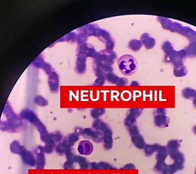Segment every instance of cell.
<instances>
[{"mask_svg": "<svg viewBox=\"0 0 196 174\" xmlns=\"http://www.w3.org/2000/svg\"><path fill=\"white\" fill-rule=\"evenodd\" d=\"M195 90L191 88H186L182 91V96L186 99H195L196 95Z\"/></svg>", "mask_w": 196, "mask_h": 174, "instance_id": "29", "label": "cell"}, {"mask_svg": "<svg viewBox=\"0 0 196 174\" xmlns=\"http://www.w3.org/2000/svg\"><path fill=\"white\" fill-rule=\"evenodd\" d=\"M161 174H174V173L172 172L170 167H169V165H167V166L164 168Z\"/></svg>", "mask_w": 196, "mask_h": 174, "instance_id": "61", "label": "cell"}, {"mask_svg": "<svg viewBox=\"0 0 196 174\" xmlns=\"http://www.w3.org/2000/svg\"><path fill=\"white\" fill-rule=\"evenodd\" d=\"M131 141L136 148L139 149H143L146 145V143H145L143 137H142L141 135H140V134L132 136Z\"/></svg>", "mask_w": 196, "mask_h": 174, "instance_id": "19", "label": "cell"}, {"mask_svg": "<svg viewBox=\"0 0 196 174\" xmlns=\"http://www.w3.org/2000/svg\"><path fill=\"white\" fill-rule=\"evenodd\" d=\"M76 36L77 34L75 32H70L65 36V41L69 42H75V40H76Z\"/></svg>", "mask_w": 196, "mask_h": 174, "instance_id": "54", "label": "cell"}, {"mask_svg": "<svg viewBox=\"0 0 196 174\" xmlns=\"http://www.w3.org/2000/svg\"><path fill=\"white\" fill-rule=\"evenodd\" d=\"M179 34L184 35L190 40H194L195 39V32L192 29L189 28V27H183Z\"/></svg>", "mask_w": 196, "mask_h": 174, "instance_id": "25", "label": "cell"}, {"mask_svg": "<svg viewBox=\"0 0 196 174\" xmlns=\"http://www.w3.org/2000/svg\"><path fill=\"white\" fill-rule=\"evenodd\" d=\"M136 168V166L133 163H128L125 165L122 169H125V170H135Z\"/></svg>", "mask_w": 196, "mask_h": 174, "instance_id": "60", "label": "cell"}, {"mask_svg": "<svg viewBox=\"0 0 196 174\" xmlns=\"http://www.w3.org/2000/svg\"><path fill=\"white\" fill-rule=\"evenodd\" d=\"M48 83L49 89L52 93L56 94L59 90V77L55 71H52V73L48 74Z\"/></svg>", "mask_w": 196, "mask_h": 174, "instance_id": "7", "label": "cell"}, {"mask_svg": "<svg viewBox=\"0 0 196 174\" xmlns=\"http://www.w3.org/2000/svg\"><path fill=\"white\" fill-rule=\"evenodd\" d=\"M173 74L176 77H184L188 74V69L184 65L176 66L173 70Z\"/></svg>", "mask_w": 196, "mask_h": 174, "instance_id": "26", "label": "cell"}, {"mask_svg": "<svg viewBox=\"0 0 196 174\" xmlns=\"http://www.w3.org/2000/svg\"><path fill=\"white\" fill-rule=\"evenodd\" d=\"M10 151L12 153L20 155L23 153V151L26 149L25 147L24 146L21 145V144L19 143V141H13L10 147Z\"/></svg>", "mask_w": 196, "mask_h": 174, "instance_id": "20", "label": "cell"}, {"mask_svg": "<svg viewBox=\"0 0 196 174\" xmlns=\"http://www.w3.org/2000/svg\"><path fill=\"white\" fill-rule=\"evenodd\" d=\"M105 78L107 79V80L110 83L112 84H115L117 82L118 79L119 78V77H118L117 75H115L114 73H111L110 74H108L105 76Z\"/></svg>", "mask_w": 196, "mask_h": 174, "instance_id": "49", "label": "cell"}, {"mask_svg": "<svg viewBox=\"0 0 196 174\" xmlns=\"http://www.w3.org/2000/svg\"><path fill=\"white\" fill-rule=\"evenodd\" d=\"M95 130H93L91 128H86L83 129V137L86 138V139H91L92 136L93 132H94Z\"/></svg>", "mask_w": 196, "mask_h": 174, "instance_id": "47", "label": "cell"}, {"mask_svg": "<svg viewBox=\"0 0 196 174\" xmlns=\"http://www.w3.org/2000/svg\"><path fill=\"white\" fill-rule=\"evenodd\" d=\"M67 149L69 148L66 147V146L63 143V142H61L56 145L55 151L59 155H65L66 151L67 150Z\"/></svg>", "mask_w": 196, "mask_h": 174, "instance_id": "34", "label": "cell"}, {"mask_svg": "<svg viewBox=\"0 0 196 174\" xmlns=\"http://www.w3.org/2000/svg\"><path fill=\"white\" fill-rule=\"evenodd\" d=\"M80 29H82L81 32L84 33L88 37L91 36V35H95V36H96V34L98 30H100V28L99 26L95 24H90L82 27Z\"/></svg>", "mask_w": 196, "mask_h": 174, "instance_id": "16", "label": "cell"}, {"mask_svg": "<svg viewBox=\"0 0 196 174\" xmlns=\"http://www.w3.org/2000/svg\"><path fill=\"white\" fill-rule=\"evenodd\" d=\"M160 147H161V145L159 144H153V145L146 144L143 149L145 151V154L146 157H150V156L152 155L154 152H157V151L159 149Z\"/></svg>", "mask_w": 196, "mask_h": 174, "instance_id": "23", "label": "cell"}, {"mask_svg": "<svg viewBox=\"0 0 196 174\" xmlns=\"http://www.w3.org/2000/svg\"><path fill=\"white\" fill-rule=\"evenodd\" d=\"M45 63V62H44V59L43 56H42V55H39L37 59H36L33 62L32 65L34 66V67H36V68H41L43 66V64Z\"/></svg>", "mask_w": 196, "mask_h": 174, "instance_id": "38", "label": "cell"}, {"mask_svg": "<svg viewBox=\"0 0 196 174\" xmlns=\"http://www.w3.org/2000/svg\"><path fill=\"white\" fill-rule=\"evenodd\" d=\"M154 123L159 127H167L170 119L167 116V111L164 109H157L154 112Z\"/></svg>", "mask_w": 196, "mask_h": 174, "instance_id": "4", "label": "cell"}, {"mask_svg": "<svg viewBox=\"0 0 196 174\" xmlns=\"http://www.w3.org/2000/svg\"><path fill=\"white\" fill-rule=\"evenodd\" d=\"M34 102L40 106H45L48 105V101L42 96H37L35 97Z\"/></svg>", "mask_w": 196, "mask_h": 174, "instance_id": "41", "label": "cell"}, {"mask_svg": "<svg viewBox=\"0 0 196 174\" xmlns=\"http://www.w3.org/2000/svg\"><path fill=\"white\" fill-rule=\"evenodd\" d=\"M42 70L45 72V73L47 74H50L51 73H52V66L51 64H49L48 63H47V62H45L44 63L42 67Z\"/></svg>", "mask_w": 196, "mask_h": 174, "instance_id": "57", "label": "cell"}, {"mask_svg": "<svg viewBox=\"0 0 196 174\" xmlns=\"http://www.w3.org/2000/svg\"><path fill=\"white\" fill-rule=\"evenodd\" d=\"M169 155V152L167 146H161L159 149L157 151L156 159H157V162H164Z\"/></svg>", "mask_w": 196, "mask_h": 174, "instance_id": "18", "label": "cell"}, {"mask_svg": "<svg viewBox=\"0 0 196 174\" xmlns=\"http://www.w3.org/2000/svg\"><path fill=\"white\" fill-rule=\"evenodd\" d=\"M79 139V135L77 134L74 133H69L63 139V143L66 146L67 148H71L75 143V142H77Z\"/></svg>", "mask_w": 196, "mask_h": 174, "instance_id": "17", "label": "cell"}, {"mask_svg": "<svg viewBox=\"0 0 196 174\" xmlns=\"http://www.w3.org/2000/svg\"><path fill=\"white\" fill-rule=\"evenodd\" d=\"M105 76H101V77H98L96 80H95L93 85L95 86H102L104 85L105 82Z\"/></svg>", "mask_w": 196, "mask_h": 174, "instance_id": "53", "label": "cell"}, {"mask_svg": "<svg viewBox=\"0 0 196 174\" xmlns=\"http://www.w3.org/2000/svg\"><path fill=\"white\" fill-rule=\"evenodd\" d=\"M65 155L66 156V159L70 160V161H73V162H74L75 161V158H76V157H77L76 154H75V153L74 149L72 148L67 149V150L66 151V152L65 153Z\"/></svg>", "mask_w": 196, "mask_h": 174, "instance_id": "40", "label": "cell"}, {"mask_svg": "<svg viewBox=\"0 0 196 174\" xmlns=\"http://www.w3.org/2000/svg\"><path fill=\"white\" fill-rule=\"evenodd\" d=\"M136 119L135 117H133V116L130 115H126V117L125 119H124V125H125V126L128 127L131 125H133L136 124Z\"/></svg>", "mask_w": 196, "mask_h": 174, "instance_id": "39", "label": "cell"}, {"mask_svg": "<svg viewBox=\"0 0 196 174\" xmlns=\"http://www.w3.org/2000/svg\"><path fill=\"white\" fill-rule=\"evenodd\" d=\"M104 133V147L105 150H110L113 147V138L112 130L110 127L107 128L103 132Z\"/></svg>", "mask_w": 196, "mask_h": 174, "instance_id": "11", "label": "cell"}, {"mask_svg": "<svg viewBox=\"0 0 196 174\" xmlns=\"http://www.w3.org/2000/svg\"><path fill=\"white\" fill-rule=\"evenodd\" d=\"M44 147L38 145L34 150L36 157V166L37 169H43L45 166V156H44Z\"/></svg>", "mask_w": 196, "mask_h": 174, "instance_id": "6", "label": "cell"}, {"mask_svg": "<svg viewBox=\"0 0 196 174\" xmlns=\"http://www.w3.org/2000/svg\"><path fill=\"white\" fill-rule=\"evenodd\" d=\"M77 150L82 155H90L93 151V145L90 141L83 140L79 142Z\"/></svg>", "mask_w": 196, "mask_h": 174, "instance_id": "8", "label": "cell"}, {"mask_svg": "<svg viewBox=\"0 0 196 174\" xmlns=\"http://www.w3.org/2000/svg\"><path fill=\"white\" fill-rule=\"evenodd\" d=\"M97 52L95 48L91 44L89 43H84L79 44L77 48V56H82L85 57L94 58L97 54Z\"/></svg>", "mask_w": 196, "mask_h": 174, "instance_id": "5", "label": "cell"}, {"mask_svg": "<svg viewBox=\"0 0 196 174\" xmlns=\"http://www.w3.org/2000/svg\"><path fill=\"white\" fill-rule=\"evenodd\" d=\"M167 164L165 162H157L154 167V171L161 174L164 168L167 166Z\"/></svg>", "mask_w": 196, "mask_h": 174, "instance_id": "48", "label": "cell"}, {"mask_svg": "<svg viewBox=\"0 0 196 174\" xmlns=\"http://www.w3.org/2000/svg\"><path fill=\"white\" fill-rule=\"evenodd\" d=\"M90 168L91 169H94V170H97L98 169V164L97 162H92L90 163Z\"/></svg>", "mask_w": 196, "mask_h": 174, "instance_id": "63", "label": "cell"}, {"mask_svg": "<svg viewBox=\"0 0 196 174\" xmlns=\"http://www.w3.org/2000/svg\"><path fill=\"white\" fill-rule=\"evenodd\" d=\"M75 162L79 164V168L81 169H87L90 167V163L89 161L81 155H77Z\"/></svg>", "mask_w": 196, "mask_h": 174, "instance_id": "24", "label": "cell"}, {"mask_svg": "<svg viewBox=\"0 0 196 174\" xmlns=\"http://www.w3.org/2000/svg\"><path fill=\"white\" fill-rule=\"evenodd\" d=\"M118 66L120 72L126 76H131L136 73L137 70V62L132 55L125 54L120 58Z\"/></svg>", "mask_w": 196, "mask_h": 174, "instance_id": "2", "label": "cell"}, {"mask_svg": "<svg viewBox=\"0 0 196 174\" xmlns=\"http://www.w3.org/2000/svg\"><path fill=\"white\" fill-rule=\"evenodd\" d=\"M157 20L160 22V24H161L163 28H164V30H170L171 27L173 24V22L171 20L166 18V17H158Z\"/></svg>", "mask_w": 196, "mask_h": 174, "instance_id": "31", "label": "cell"}, {"mask_svg": "<svg viewBox=\"0 0 196 174\" xmlns=\"http://www.w3.org/2000/svg\"><path fill=\"white\" fill-rule=\"evenodd\" d=\"M182 25L179 23H177V22H174L173 23L171 28H170V31L172 32H177V33H179L180 31L181 30V29L183 28Z\"/></svg>", "mask_w": 196, "mask_h": 174, "instance_id": "51", "label": "cell"}, {"mask_svg": "<svg viewBox=\"0 0 196 174\" xmlns=\"http://www.w3.org/2000/svg\"><path fill=\"white\" fill-rule=\"evenodd\" d=\"M103 139H104V133H103V132L95 130L94 132H93L91 139L94 142L100 143L103 142Z\"/></svg>", "mask_w": 196, "mask_h": 174, "instance_id": "32", "label": "cell"}, {"mask_svg": "<svg viewBox=\"0 0 196 174\" xmlns=\"http://www.w3.org/2000/svg\"><path fill=\"white\" fill-rule=\"evenodd\" d=\"M3 114L6 115L7 119V122H2L5 124V125H1V129L3 130V127H5L3 131H8L9 132H17L23 126V123L22 122V118L18 117L16 113H14L11 106L8 103L6 104L4 108Z\"/></svg>", "mask_w": 196, "mask_h": 174, "instance_id": "1", "label": "cell"}, {"mask_svg": "<svg viewBox=\"0 0 196 174\" xmlns=\"http://www.w3.org/2000/svg\"><path fill=\"white\" fill-rule=\"evenodd\" d=\"M87 38H88V37L84 33L79 32L78 34H77L75 42H76L78 44V45H79V44L86 43V41L87 40Z\"/></svg>", "mask_w": 196, "mask_h": 174, "instance_id": "42", "label": "cell"}, {"mask_svg": "<svg viewBox=\"0 0 196 174\" xmlns=\"http://www.w3.org/2000/svg\"><path fill=\"white\" fill-rule=\"evenodd\" d=\"M92 127L96 131L104 132L105 129L108 127H109L110 126L108 125V124L104 122L102 120H101L100 119H95L94 121L93 122Z\"/></svg>", "mask_w": 196, "mask_h": 174, "instance_id": "22", "label": "cell"}, {"mask_svg": "<svg viewBox=\"0 0 196 174\" xmlns=\"http://www.w3.org/2000/svg\"><path fill=\"white\" fill-rule=\"evenodd\" d=\"M169 155H170L171 159L173 160L174 163L184 164L185 156L184 153H181V151H174V152H171V153H169Z\"/></svg>", "mask_w": 196, "mask_h": 174, "instance_id": "21", "label": "cell"}, {"mask_svg": "<svg viewBox=\"0 0 196 174\" xmlns=\"http://www.w3.org/2000/svg\"><path fill=\"white\" fill-rule=\"evenodd\" d=\"M115 84H116V85H118V86L127 85L128 80H127V79L124 78H119Z\"/></svg>", "mask_w": 196, "mask_h": 174, "instance_id": "59", "label": "cell"}, {"mask_svg": "<svg viewBox=\"0 0 196 174\" xmlns=\"http://www.w3.org/2000/svg\"><path fill=\"white\" fill-rule=\"evenodd\" d=\"M93 70L96 77L106 76L108 74L112 73L113 68L111 66H93Z\"/></svg>", "mask_w": 196, "mask_h": 174, "instance_id": "15", "label": "cell"}, {"mask_svg": "<svg viewBox=\"0 0 196 174\" xmlns=\"http://www.w3.org/2000/svg\"><path fill=\"white\" fill-rule=\"evenodd\" d=\"M20 117L22 119L28 120L30 123L33 124L34 125L40 120L37 115L34 113L32 110L29 109H26L21 111L20 113Z\"/></svg>", "mask_w": 196, "mask_h": 174, "instance_id": "10", "label": "cell"}, {"mask_svg": "<svg viewBox=\"0 0 196 174\" xmlns=\"http://www.w3.org/2000/svg\"><path fill=\"white\" fill-rule=\"evenodd\" d=\"M187 52L185 50H181L179 51H175L173 55V58L171 63L176 66L184 65V63L185 61L187 58Z\"/></svg>", "mask_w": 196, "mask_h": 174, "instance_id": "12", "label": "cell"}, {"mask_svg": "<svg viewBox=\"0 0 196 174\" xmlns=\"http://www.w3.org/2000/svg\"><path fill=\"white\" fill-rule=\"evenodd\" d=\"M98 164V169H104V170H113V169H116L112 165H111L108 162H100L97 163Z\"/></svg>", "mask_w": 196, "mask_h": 174, "instance_id": "35", "label": "cell"}, {"mask_svg": "<svg viewBox=\"0 0 196 174\" xmlns=\"http://www.w3.org/2000/svg\"><path fill=\"white\" fill-rule=\"evenodd\" d=\"M83 129L81 127H75V133L77 134L78 135H83Z\"/></svg>", "mask_w": 196, "mask_h": 174, "instance_id": "62", "label": "cell"}, {"mask_svg": "<svg viewBox=\"0 0 196 174\" xmlns=\"http://www.w3.org/2000/svg\"><path fill=\"white\" fill-rule=\"evenodd\" d=\"M96 36L99 38L101 42H105V43L112 38L110 34L108 32V31L104 29H100V28L99 30H98V32L96 34Z\"/></svg>", "mask_w": 196, "mask_h": 174, "instance_id": "28", "label": "cell"}, {"mask_svg": "<svg viewBox=\"0 0 196 174\" xmlns=\"http://www.w3.org/2000/svg\"><path fill=\"white\" fill-rule=\"evenodd\" d=\"M142 109H131L130 110H128L127 115H130L135 117L136 119L140 117V115H141L142 112Z\"/></svg>", "mask_w": 196, "mask_h": 174, "instance_id": "45", "label": "cell"}, {"mask_svg": "<svg viewBox=\"0 0 196 174\" xmlns=\"http://www.w3.org/2000/svg\"><path fill=\"white\" fill-rule=\"evenodd\" d=\"M87 58L82 56H79L76 60V66H75V71L78 74H83L86 72L87 65H86Z\"/></svg>", "mask_w": 196, "mask_h": 174, "instance_id": "14", "label": "cell"}, {"mask_svg": "<svg viewBox=\"0 0 196 174\" xmlns=\"http://www.w3.org/2000/svg\"><path fill=\"white\" fill-rule=\"evenodd\" d=\"M188 50H189L188 52V54L189 55H191V56H195V44H194V43L191 44L190 46H188ZM187 51V50H186Z\"/></svg>", "mask_w": 196, "mask_h": 174, "instance_id": "58", "label": "cell"}, {"mask_svg": "<svg viewBox=\"0 0 196 174\" xmlns=\"http://www.w3.org/2000/svg\"><path fill=\"white\" fill-rule=\"evenodd\" d=\"M169 167H170L172 172L175 173H176L178 171L182 170V169L184 168V164L173 163L171 165H169Z\"/></svg>", "mask_w": 196, "mask_h": 174, "instance_id": "46", "label": "cell"}, {"mask_svg": "<svg viewBox=\"0 0 196 174\" xmlns=\"http://www.w3.org/2000/svg\"><path fill=\"white\" fill-rule=\"evenodd\" d=\"M75 162L73 161L67 160L66 162H65L63 165V168L66 170H71V169H75Z\"/></svg>", "mask_w": 196, "mask_h": 174, "instance_id": "55", "label": "cell"}, {"mask_svg": "<svg viewBox=\"0 0 196 174\" xmlns=\"http://www.w3.org/2000/svg\"><path fill=\"white\" fill-rule=\"evenodd\" d=\"M22 160L23 163L30 167L36 166V157L33 152L25 149L21 154Z\"/></svg>", "mask_w": 196, "mask_h": 174, "instance_id": "9", "label": "cell"}, {"mask_svg": "<svg viewBox=\"0 0 196 174\" xmlns=\"http://www.w3.org/2000/svg\"><path fill=\"white\" fill-rule=\"evenodd\" d=\"M180 147H181L180 141L177 139L170 140L167 143V147L169 153L179 151Z\"/></svg>", "mask_w": 196, "mask_h": 174, "instance_id": "27", "label": "cell"}, {"mask_svg": "<svg viewBox=\"0 0 196 174\" xmlns=\"http://www.w3.org/2000/svg\"><path fill=\"white\" fill-rule=\"evenodd\" d=\"M105 113V109H91V115L93 119H98L100 116L102 115H104Z\"/></svg>", "mask_w": 196, "mask_h": 174, "instance_id": "36", "label": "cell"}, {"mask_svg": "<svg viewBox=\"0 0 196 174\" xmlns=\"http://www.w3.org/2000/svg\"><path fill=\"white\" fill-rule=\"evenodd\" d=\"M162 49L164 52V53L166 54H167L170 53L172 51L174 50V48H173V46L172 45V44L169 42H164L162 45Z\"/></svg>", "mask_w": 196, "mask_h": 174, "instance_id": "43", "label": "cell"}, {"mask_svg": "<svg viewBox=\"0 0 196 174\" xmlns=\"http://www.w3.org/2000/svg\"><path fill=\"white\" fill-rule=\"evenodd\" d=\"M142 47V44L140 40H132L128 43V48L134 52L139 51Z\"/></svg>", "mask_w": 196, "mask_h": 174, "instance_id": "30", "label": "cell"}, {"mask_svg": "<svg viewBox=\"0 0 196 174\" xmlns=\"http://www.w3.org/2000/svg\"><path fill=\"white\" fill-rule=\"evenodd\" d=\"M40 135H41V139L42 142H44V143H47L48 142L52 141L51 139V134L49 133L47 130L43 131L41 133H40ZM54 142V141H53Z\"/></svg>", "mask_w": 196, "mask_h": 174, "instance_id": "37", "label": "cell"}, {"mask_svg": "<svg viewBox=\"0 0 196 174\" xmlns=\"http://www.w3.org/2000/svg\"><path fill=\"white\" fill-rule=\"evenodd\" d=\"M115 46V42L114 40L111 38L108 41L105 42V50L109 52H112L114 50V48Z\"/></svg>", "mask_w": 196, "mask_h": 174, "instance_id": "52", "label": "cell"}, {"mask_svg": "<svg viewBox=\"0 0 196 174\" xmlns=\"http://www.w3.org/2000/svg\"><path fill=\"white\" fill-rule=\"evenodd\" d=\"M55 147H56L55 142L53 141L48 142L47 143H45V145L44 146V152L48 154H51L55 150Z\"/></svg>", "mask_w": 196, "mask_h": 174, "instance_id": "33", "label": "cell"}, {"mask_svg": "<svg viewBox=\"0 0 196 174\" xmlns=\"http://www.w3.org/2000/svg\"><path fill=\"white\" fill-rule=\"evenodd\" d=\"M51 139L52 141L54 142H59L62 139H63V136L62 135V133L59 131H55L53 133H51Z\"/></svg>", "mask_w": 196, "mask_h": 174, "instance_id": "44", "label": "cell"}, {"mask_svg": "<svg viewBox=\"0 0 196 174\" xmlns=\"http://www.w3.org/2000/svg\"><path fill=\"white\" fill-rule=\"evenodd\" d=\"M142 44L143 45L146 49L150 50L154 47L156 41L154 38H152L148 33H144L141 35L140 40Z\"/></svg>", "mask_w": 196, "mask_h": 174, "instance_id": "13", "label": "cell"}, {"mask_svg": "<svg viewBox=\"0 0 196 174\" xmlns=\"http://www.w3.org/2000/svg\"><path fill=\"white\" fill-rule=\"evenodd\" d=\"M116 56V54L114 51L109 52L105 49L97 52L93 58V66H112Z\"/></svg>", "mask_w": 196, "mask_h": 174, "instance_id": "3", "label": "cell"}, {"mask_svg": "<svg viewBox=\"0 0 196 174\" xmlns=\"http://www.w3.org/2000/svg\"><path fill=\"white\" fill-rule=\"evenodd\" d=\"M128 133L130 135L132 136H134V135H138V134H139V128H138V127L136 126V125L135 124L133 125H131L130 127H128Z\"/></svg>", "mask_w": 196, "mask_h": 174, "instance_id": "50", "label": "cell"}, {"mask_svg": "<svg viewBox=\"0 0 196 174\" xmlns=\"http://www.w3.org/2000/svg\"><path fill=\"white\" fill-rule=\"evenodd\" d=\"M34 126H35L36 128L37 129V130H38V132H40V133H41V132L43 131L47 130L46 126L44 125L41 122V120H39L34 125Z\"/></svg>", "mask_w": 196, "mask_h": 174, "instance_id": "56", "label": "cell"}]
</instances>
